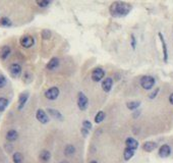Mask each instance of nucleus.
<instances>
[{"mask_svg":"<svg viewBox=\"0 0 173 163\" xmlns=\"http://www.w3.org/2000/svg\"><path fill=\"white\" fill-rule=\"evenodd\" d=\"M75 152H76V149L74 145L68 144V145L65 146V148H64V155L65 156H67V157H71V156H74L75 154Z\"/></svg>","mask_w":173,"mask_h":163,"instance_id":"a211bd4d","label":"nucleus"},{"mask_svg":"<svg viewBox=\"0 0 173 163\" xmlns=\"http://www.w3.org/2000/svg\"><path fill=\"white\" fill-rule=\"evenodd\" d=\"M159 92H160V88H156L154 91L149 95V98L150 99H155L156 97H157V95L159 94Z\"/></svg>","mask_w":173,"mask_h":163,"instance_id":"c85d7f7f","label":"nucleus"},{"mask_svg":"<svg viewBox=\"0 0 173 163\" xmlns=\"http://www.w3.org/2000/svg\"><path fill=\"white\" fill-rule=\"evenodd\" d=\"M131 9L132 6L127 2L114 1L109 7V11L114 18H124L131 11Z\"/></svg>","mask_w":173,"mask_h":163,"instance_id":"f257e3e1","label":"nucleus"},{"mask_svg":"<svg viewBox=\"0 0 173 163\" xmlns=\"http://www.w3.org/2000/svg\"><path fill=\"white\" fill-rule=\"evenodd\" d=\"M156 84V79L152 75H144L141 79V86L145 90H152Z\"/></svg>","mask_w":173,"mask_h":163,"instance_id":"f03ea898","label":"nucleus"},{"mask_svg":"<svg viewBox=\"0 0 173 163\" xmlns=\"http://www.w3.org/2000/svg\"><path fill=\"white\" fill-rule=\"evenodd\" d=\"M82 128H86L88 131H91L92 128H93V125H92V124H91V121H89V120H84V121H82Z\"/></svg>","mask_w":173,"mask_h":163,"instance_id":"c756f323","label":"nucleus"},{"mask_svg":"<svg viewBox=\"0 0 173 163\" xmlns=\"http://www.w3.org/2000/svg\"><path fill=\"white\" fill-rule=\"evenodd\" d=\"M158 154L161 158H168L169 156L171 155V147L167 144L162 145L160 148H159Z\"/></svg>","mask_w":173,"mask_h":163,"instance_id":"6e6552de","label":"nucleus"},{"mask_svg":"<svg viewBox=\"0 0 173 163\" xmlns=\"http://www.w3.org/2000/svg\"><path fill=\"white\" fill-rule=\"evenodd\" d=\"M36 118L38 119V121H40L43 124H48L49 121V116L43 109H38L37 112H36Z\"/></svg>","mask_w":173,"mask_h":163,"instance_id":"1a4fd4ad","label":"nucleus"},{"mask_svg":"<svg viewBox=\"0 0 173 163\" xmlns=\"http://www.w3.org/2000/svg\"><path fill=\"white\" fill-rule=\"evenodd\" d=\"M105 112L104 111H99L95 116V122L96 124H100L105 119Z\"/></svg>","mask_w":173,"mask_h":163,"instance_id":"b1692460","label":"nucleus"},{"mask_svg":"<svg viewBox=\"0 0 173 163\" xmlns=\"http://www.w3.org/2000/svg\"><path fill=\"white\" fill-rule=\"evenodd\" d=\"M78 106L79 110H82V111L86 110V108H88V106H89L88 97H86L82 92H78Z\"/></svg>","mask_w":173,"mask_h":163,"instance_id":"7ed1b4c3","label":"nucleus"},{"mask_svg":"<svg viewBox=\"0 0 173 163\" xmlns=\"http://www.w3.org/2000/svg\"><path fill=\"white\" fill-rule=\"evenodd\" d=\"M28 99H29V94L26 92L21 94V96H19V98H18V109L19 110H22V109L24 108V106L26 104V102L28 101Z\"/></svg>","mask_w":173,"mask_h":163,"instance_id":"f3484780","label":"nucleus"},{"mask_svg":"<svg viewBox=\"0 0 173 163\" xmlns=\"http://www.w3.org/2000/svg\"><path fill=\"white\" fill-rule=\"evenodd\" d=\"M169 102H170V104L173 105V93H172V94H170V96H169Z\"/></svg>","mask_w":173,"mask_h":163,"instance_id":"72a5a7b5","label":"nucleus"},{"mask_svg":"<svg viewBox=\"0 0 173 163\" xmlns=\"http://www.w3.org/2000/svg\"><path fill=\"white\" fill-rule=\"evenodd\" d=\"M89 132H90V131H88V129H86V128H82V135L84 136V137H86V136L89 135Z\"/></svg>","mask_w":173,"mask_h":163,"instance_id":"473e14b6","label":"nucleus"},{"mask_svg":"<svg viewBox=\"0 0 173 163\" xmlns=\"http://www.w3.org/2000/svg\"><path fill=\"white\" fill-rule=\"evenodd\" d=\"M19 43H21V45L24 48H30L35 44V39L33 38L32 36L26 35V36H22V37L21 38Z\"/></svg>","mask_w":173,"mask_h":163,"instance_id":"423d86ee","label":"nucleus"},{"mask_svg":"<svg viewBox=\"0 0 173 163\" xmlns=\"http://www.w3.org/2000/svg\"><path fill=\"white\" fill-rule=\"evenodd\" d=\"M125 145H126V148L132 149V150H135V151L139 148V142L136 141L135 138H131V137L126 139Z\"/></svg>","mask_w":173,"mask_h":163,"instance_id":"f8f14e48","label":"nucleus"},{"mask_svg":"<svg viewBox=\"0 0 173 163\" xmlns=\"http://www.w3.org/2000/svg\"><path fill=\"white\" fill-rule=\"evenodd\" d=\"M6 83H7V81H6V78L3 75H0V89L5 87Z\"/></svg>","mask_w":173,"mask_h":163,"instance_id":"7c9ffc66","label":"nucleus"},{"mask_svg":"<svg viewBox=\"0 0 173 163\" xmlns=\"http://www.w3.org/2000/svg\"><path fill=\"white\" fill-rule=\"evenodd\" d=\"M139 105H141V102L139 101H131V102H127V108L129 110H135V109H138L139 107Z\"/></svg>","mask_w":173,"mask_h":163,"instance_id":"5701e85b","label":"nucleus"},{"mask_svg":"<svg viewBox=\"0 0 173 163\" xmlns=\"http://www.w3.org/2000/svg\"><path fill=\"white\" fill-rule=\"evenodd\" d=\"M12 161L13 163H22L24 162V156H22V153L15 152L14 154L12 155Z\"/></svg>","mask_w":173,"mask_h":163,"instance_id":"4be33fe9","label":"nucleus"},{"mask_svg":"<svg viewBox=\"0 0 173 163\" xmlns=\"http://www.w3.org/2000/svg\"><path fill=\"white\" fill-rule=\"evenodd\" d=\"M135 150H132V149H129V148H125L124 149V152H123V158L124 160H129V159H131L134 157L135 155Z\"/></svg>","mask_w":173,"mask_h":163,"instance_id":"412c9836","label":"nucleus"},{"mask_svg":"<svg viewBox=\"0 0 173 163\" xmlns=\"http://www.w3.org/2000/svg\"><path fill=\"white\" fill-rule=\"evenodd\" d=\"M59 93L60 92H59V89L57 87H52L45 92V97L48 100H56L59 96Z\"/></svg>","mask_w":173,"mask_h":163,"instance_id":"0eeeda50","label":"nucleus"},{"mask_svg":"<svg viewBox=\"0 0 173 163\" xmlns=\"http://www.w3.org/2000/svg\"><path fill=\"white\" fill-rule=\"evenodd\" d=\"M10 53H11V48L9 47V46L7 45L3 46V47H1V49H0V58H1L2 60H5V59L8 58Z\"/></svg>","mask_w":173,"mask_h":163,"instance_id":"4468645a","label":"nucleus"},{"mask_svg":"<svg viewBox=\"0 0 173 163\" xmlns=\"http://www.w3.org/2000/svg\"><path fill=\"white\" fill-rule=\"evenodd\" d=\"M7 105H8V100H7V99L3 98V97L0 98V112L4 111L6 109V107H7Z\"/></svg>","mask_w":173,"mask_h":163,"instance_id":"a878e982","label":"nucleus"},{"mask_svg":"<svg viewBox=\"0 0 173 163\" xmlns=\"http://www.w3.org/2000/svg\"><path fill=\"white\" fill-rule=\"evenodd\" d=\"M39 158L43 162H48L50 160V158H51V153L48 150H42L39 155Z\"/></svg>","mask_w":173,"mask_h":163,"instance_id":"6ab92c4d","label":"nucleus"},{"mask_svg":"<svg viewBox=\"0 0 173 163\" xmlns=\"http://www.w3.org/2000/svg\"><path fill=\"white\" fill-rule=\"evenodd\" d=\"M113 87V79L111 78H106L104 81H102V89L106 93H109Z\"/></svg>","mask_w":173,"mask_h":163,"instance_id":"9b49d317","label":"nucleus"},{"mask_svg":"<svg viewBox=\"0 0 173 163\" xmlns=\"http://www.w3.org/2000/svg\"><path fill=\"white\" fill-rule=\"evenodd\" d=\"M11 25H12L11 21L8 18H6V16L0 19V26H5V28H9V26H11Z\"/></svg>","mask_w":173,"mask_h":163,"instance_id":"393cba45","label":"nucleus"},{"mask_svg":"<svg viewBox=\"0 0 173 163\" xmlns=\"http://www.w3.org/2000/svg\"><path fill=\"white\" fill-rule=\"evenodd\" d=\"M59 64H60V61H59V59L57 57H53L52 59H50V61L47 63V69H49V71H54V69H56L59 66Z\"/></svg>","mask_w":173,"mask_h":163,"instance_id":"2eb2a0df","label":"nucleus"},{"mask_svg":"<svg viewBox=\"0 0 173 163\" xmlns=\"http://www.w3.org/2000/svg\"><path fill=\"white\" fill-rule=\"evenodd\" d=\"M60 163H69L68 161H66V160H63V161H61Z\"/></svg>","mask_w":173,"mask_h":163,"instance_id":"f704fd0d","label":"nucleus"},{"mask_svg":"<svg viewBox=\"0 0 173 163\" xmlns=\"http://www.w3.org/2000/svg\"><path fill=\"white\" fill-rule=\"evenodd\" d=\"M105 76V71L102 67H96L92 72V79L94 82H101Z\"/></svg>","mask_w":173,"mask_h":163,"instance_id":"39448f33","label":"nucleus"},{"mask_svg":"<svg viewBox=\"0 0 173 163\" xmlns=\"http://www.w3.org/2000/svg\"><path fill=\"white\" fill-rule=\"evenodd\" d=\"M158 37L161 41V45H162V51H163V60L165 63L168 62V48H167V44H166V41L164 39V36L160 32L158 33Z\"/></svg>","mask_w":173,"mask_h":163,"instance_id":"20e7f679","label":"nucleus"},{"mask_svg":"<svg viewBox=\"0 0 173 163\" xmlns=\"http://www.w3.org/2000/svg\"><path fill=\"white\" fill-rule=\"evenodd\" d=\"M9 72H10V75L13 78H18L22 72V66L18 63H12L10 67H9Z\"/></svg>","mask_w":173,"mask_h":163,"instance_id":"9d476101","label":"nucleus"},{"mask_svg":"<svg viewBox=\"0 0 173 163\" xmlns=\"http://www.w3.org/2000/svg\"><path fill=\"white\" fill-rule=\"evenodd\" d=\"M131 48L132 49H135L136 47V40H135V35H131Z\"/></svg>","mask_w":173,"mask_h":163,"instance_id":"2f4dec72","label":"nucleus"},{"mask_svg":"<svg viewBox=\"0 0 173 163\" xmlns=\"http://www.w3.org/2000/svg\"><path fill=\"white\" fill-rule=\"evenodd\" d=\"M18 138V132L15 131V129H9V131L6 132V140L8 142H14L16 141Z\"/></svg>","mask_w":173,"mask_h":163,"instance_id":"dca6fc26","label":"nucleus"},{"mask_svg":"<svg viewBox=\"0 0 173 163\" xmlns=\"http://www.w3.org/2000/svg\"><path fill=\"white\" fill-rule=\"evenodd\" d=\"M51 37V32L49 31V30H43L42 32V38L44 40H48Z\"/></svg>","mask_w":173,"mask_h":163,"instance_id":"cd10ccee","label":"nucleus"},{"mask_svg":"<svg viewBox=\"0 0 173 163\" xmlns=\"http://www.w3.org/2000/svg\"><path fill=\"white\" fill-rule=\"evenodd\" d=\"M90 163H98L97 161H96V160H92L91 162H90Z\"/></svg>","mask_w":173,"mask_h":163,"instance_id":"c9c22d12","label":"nucleus"},{"mask_svg":"<svg viewBox=\"0 0 173 163\" xmlns=\"http://www.w3.org/2000/svg\"><path fill=\"white\" fill-rule=\"evenodd\" d=\"M38 4L39 7H42V8H46L48 7V6L51 4V1H48V0H40V1H37L36 2Z\"/></svg>","mask_w":173,"mask_h":163,"instance_id":"bb28decb","label":"nucleus"},{"mask_svg":"<svg viewBox=\"0 0 173 163\" xmlns=\"http://www.w3.org/2000/svg\"><path fill=\"white\" fill-rule=\"evenodd\" d=\"M47 111L50 113V115H51L53 118L58 119V120H62V119H63L62 114H61V113L59 112L58 110H55V109H51V108H49Z\"/></svg>","mask_w":173,"mask_h":163,"instance_id":"aec40b11","label":"nucleus"},{"mask_svg":"<svg viewBox=\"0 0 173 163\" xmlns=\"http://www.w3.org/2000/svg\"><path fill=\"white\" fill-rule=\"evenodd\" d=\"M157 147H158L157 143L152 142V141L145 142L144 144H143V150L146 151V152H152V151H154Z\"/></svg>","mask_w":173,"mask_h":163,"instance_id":"ddd939ff","label":"nucleus"}]
</instances>
